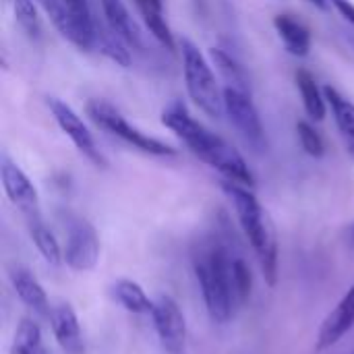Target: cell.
<instances>
[{"label": "cell", "mask_w": 354, "mask_h": 354, "mask_svg": "<svg viewBox=\"0 0 354 354\" xmlns=\"http://www.w3.org/2000/svg\"><path fill=\"white\" fill-rule=\"evenodd\" d=\"M162 122L191 149L193 156H197L209 168L218 170L226 180L251 189L255 187V176L245 158L226 139L195 120L180 102L170 104L162 112Z\"/></svg>", "instance_id": "1"}, {"label": "cell", "mask_w": 354, "mask_h": 354, "mask_svg": "<svg viewBox=\"0 0 354 354\" xmlns=\"http://www.w3.org/2000/svg\"><path fill=\"white\" fill-rule=\"evenodd\" d=\"M191 261L212 322L220 326L228 324L241 305L234 280L236 255H232L228 245H224L218 236H209L197 243Z\"/></svg>", "instance_id": "2"}, {"label": "cell", "mask_w": 354, "mask_h": 354, "mask_svg": "<svg viewBox=\"0 0 354 354\" xmlns=\"http://www.w3.org/2000/svg\"><path fill=\"white\" fill-rule=\"evenodd\" d=\"M222 189L232 201L236 220L257 255V261L263 272V280L268 282V286L274 288L278 282V236L268 209L261 205V201L257 199L251 187L224 180Z\"/></svg>", "instance_id": "3"}, {"label": "cell", "mask_w": 354, "mask_h": 354, "mask_svg": "<svg viewBox=\"0 0 354 354\" xmlns=\"http://www.w3.org/2000/svg\"><path fill=\"white\" fill-rule=\"evenodd\" d=\"M180 56H183V77L189 97L209 118H222L224 89H220L216 73L207 62V58L187 37L180 39Z\"/></svg>", "instance_id": "4"}, {"label": "cell", "mask_w": 354, "mask_h": 354, "mask_svg": "<svg viewBox=\"0 0 354 354\" xmlns=\"http://www.w3.org/2000/svg\"><path fill=\"white\" fill-rule=\"evenodd\" d=\"M87 114L89 118L104 131H108L110 135L118 137L120 141H124L127 145H131L137 151H143L147 156H156V158H172L176 156V149L170 147L168 143L139 131L137 127H133L112 104H108L106 100H89L87 102Z\"/></svg>", "instance_id": "5"}, {"label": "cell", "mask_w": 354, "mask_h": 354, "mask_svg": "<svg viewBox=\"0 0 354 354\" xmlns=\"http://www.w3.org/2000/svg\"><path fill=\"white\" fill-rule=\"evenodd\" d=\"M224 114L247 145H251L255 151H263L268 147L266 131L259 112L251 100V93L224 87Z\"/></svg>", "instance_id": "6"}, {"label": "cell", "mask_w": 354, "mask_h": 354, "mask_svg": "<svg viewBox=\"0 0 354 354\" xmlns=\"http://www.w3.org/2000/svg\"><path fill=\"white\" fill-rule=\"evenodd\" d=\"M100 261V236L85 218L73 216L66 224L64 263L75 272H89Z\"/></svg>", "instance_id": "7"}, {"label": "cell", "mask_w": 354, "mask_h": 354, "mask_svg": "<svg viewBox=\"0 0 354 354\" xmlns=\"http://www.w3.org/2000/svg\"><path fill=\"white\" fill-rule=\"evenodd\" d=\"M149 315L153 319V328L162 348L168 354H185L187 322L180 311V305L172 297L160 295L153 299V307Z\"/></svg>", "instance_id": "8"}, {"label": "cell", "mask_w": 354, "mask_h": 354, "mask_svg": "<svg viewBox=\"0 0 354 354\" xmlns=\"http://www.w3.org/2000/svg\"><path fill=\"white\" fill-rule=\"evenodd\" d=\"M0 180L8 201L23 214L25 222L41 218L37 189L33 187L29 176L6 153H2L0 158Z\"/></svg>", "instance_id": "9"}, {"label": "cell", "mask_w": 354, "mask_h": 354, "mask_svg": "<svg viewBox=\"0 0 354 354\" xmlns=\"http://www.w3.org/2000/svg\"><path fill=\"white\" fill-rule=\"evenodd\" d=\"M48 108L56 120V124L60 127V131L73 141V145L77 147V151L87 158L91 164H95L97 168H106V160L102 156V151L97 149L89 129L83 124V120L79 118V114L62 100L58 97H48Z\"/></svg>", "instance_id": "10"}, {"label": "cell", "mask_w": 354, "mask_h": 354, "mask_svg": "<svg viewBox=\"0 0 354 354\" xmlns=\"http://www.w3.org/2000/svg\"><path fill=\"white\" fill-rule=\"evenodd\" d=\"M354 328V284L348 288V292L340 299V303L328 313L324 324L317 332V344L315 348L319 353L336 346L351 330Z\"/></svg>", "instance_id": "11"}, {"label": "cell", "mask_w": 354, "mask_h": 354, "mask_svg": "<svg viewBox=\"0 0 354 354\" xmlns=\"http://www.w3.org/2000/svg\"><path fill=\"white\" fill-rule=\"evenodd\" d=\"M48 319H50L54 338H56V342L60 344V348L64 353L83 354L85 342H83L79 317H77L75 309L68 303H56V305H52V311H50V317Z\"/></svg>", "instance_id": "12"}, {"label": "cell", "mask_w": 354, "mask_h": 354, "mask_svg": "<svg viewBox=\"0 0 354 354\" xmlns=\"http://www.w3.org/2000/svg\"><path fill=\"white\" fill-rule=\"evenodd\" d=\"M8 280L12 284V290L17 292V297L37 315L50 317L52 305L48 301V295L41 286V282L31 274V270L23 268V266H12L8 270Z\"/></svg>", "instance_id": "13"}, {"label": "cell", "mask_w": 354, "mask_h": 354, "mask_svg": "<svg viewBox=\"0 0 354 354\" xmlns=\"http://www.w3.org/2000/svg\"><path fill=\"white\" fill-rule=\"evenodd\" d=\"M104 17L108 23V31H112L127 48L139 50L143 46L141 29L137 27L135 19L131 17L129 8L122 0H102Z\"/></svg>", "instance_id": "14"}, {"label": "cell", "mask_w": 354, "mask_h": 354, "mask_svg": "<svg viewBox=\"0 0 354 354\" xmlns=\"http://www.w3.org/2000/svg\"><path fill=\"white\" fill-rule=\"evenodd\" d=\"M274 27H276V33L282 39L284 48L288 50V54H292L297 58H305L309 54L311 31L301 19H297L295 15H276Z\"/></svg>", "instance_id": "15"}, {"label": "cell", "mask_w": 354, "mask_h": 354, "mask_svg": "<svg viewBox=\"0 0 354 354\" xmlns=\"http://www.w3.org/2000/svg\"><path fill=\"white\" fill-rule=\"evenodd\" d=\"M324 93H326L328 106L332 110V116L336 120V127L340 131V137L344 141V147H346L348 156L354 160V102L348 100L346 95H342L332 85H326Z\"/></svg>", "instance_id": "16"}, {"label": "cell", "mask_w": 354, "mask_h": 354, "mask_svg": "<svg viewBox=\"0 0 354 354\" xmlns=\"http://www.w3.org/2000/svg\"><path fill=\"white\" fill-rule=\"evenodd\" d=\"M145 27L149 29V33L166 48V50H174V35L170 25L166 23L164 17V2L162 0H133Z\"/></svg>", "instance_id": "17"}, {"label": "cell", "mask_w": 354, "mask_h": 354, "mask_svg": "<svg viewBox=\"0 0 354 354\" xmlns=\"http://www.w3.org/2000/svg\"><path fill=\"white\" fill-rule=\"evenodd\" d=\"M297 85H299V91H301V97H303V106H305V112L309 114V118L324 120L330 106H328L324 89L317 85L315 77L309 71L301 68V71H297Z\"/></svg>", "instance_id": "18"}, {"label": "cell", "mask_w": 354, "mask_h": 354, "mask_svg": "<svg viewBox=\"0 0 354 354\" xmlns=\"http://www.w3.org/2000/svg\"><path fill=\"white\" fill-rule=\"evenodd\" d=\"M27 228H29L31 241H33V245L37 247L39 255H41L50 266H60V261H64V251L60 249V245H58L54 232L46 226L44 218L29 220V222H27Z\"/></svg>", "instance_id": "19"}, {"label": "cell", "mask_w": 354, "mask_h": 354, "mask_svg": "<svg viewBox=\"0 0 354 354\" xmlns=\"http://www.w3.org/2000/svg\"><path fill=\"white\" fill-rule=\"evenodd\" d=\"M114 292V299L129 311V313H135V315H143V313H151V307H153V301L145 295L143 286L137 284L135 280H118L112 288Z\"/></svg>", "instance_id": "20"}, {"label": "cell", "mask_w": 354, "mask_h": 354, "mask_svg": "<svg viewBox=\"0 0 354 354\" xmlns=\"http://www.w3.org/2000/svg\"><path fill=\"white\" fill-rule=\"evenodd\" d=\"M10 354H48L41 328L33 319L23 317L19 322L10 342Z\"/></svg>", "instance_id": "21"}, {"label": "cell", "mask_w": 354, "mask_h": 354, "mask_svg": "<svg viewBox=\"0 0 354 354\" xmlns=\"http://www.w3.org/2000/svg\"><path fill=\"white\" fill-rule=\"evenodd\" d=\"M209 54H212V60H214V64H216L222 81H224V87H232V89L251 93L247 73L243 71V66L230 54H226L224 50H218V48H214Z\"/></svg>", "instance_id": "22"}, {"label": "cell", "mask_w": 354, "mask_h": 354, "mask_svg": "<svg viewBox=\"0 0 354 354\" xmlns=\"http://www.w3.org/2000/svg\"><path fill=\"white\" fill-rule=\"evenodd\" d=\"M297 133H299V143H301V147H303L309 156L322 158V156L326 153V145H324L322 135H319L309 122L301 120V122L297 124Z\"/></svg>", "instance_id": "23"}, {"label": "cell", "mask_w": 354, "mask_h": 354, "mask_svg": "<svg viewBox=\"0 0 354 354\" xmlns=\"http://www.w3.org/2000/svg\"><path fill=\"white\" fill-rule=\"evenodd\" d=\"M10 4H12V8H15V15H17L19 25H21L29 35H35L37 29H39V21H37V12H35L33 2H31V0H12Z\"/></svg>", "instance_id": "24"}, {"label": "cell", "mask_w": 354, "mask_h": 354, "mask_svg": "<svg viewBox=\"0 0 354 354\" xmlns=\"http://www.w3.org/2000/svg\"><path fill=\"white\" fill-rule=\"evenodd\" d=\"M60 2L68 8V12L77 19V23L87 33H91L93 37L97 35V29H95L93 19H91V8H89V2L87 0H60Z\"/></svg>", "instance_id": "25"}, {"label": "cell", "mask_w": 354, "mask_h": 354, "mask_svg": "<svg viewBox=\"0 0 354 354\" xmlns=\"http://www.w3.org/2000/svg\"><path fill=\"white\" fill-rule=\"evenodd\" d=\"M332 4H334V8L351 23L354 27V4L351 0H330Z\"/></svg>", "instance_id": "26"}, {"label": "cell", "mask_w": 354, "mask_h": 354, "mask_svg": "<svg viewBox=\"0 0 354 354\" xmlns=\"http://www.w3.org/2000/svg\"><path fill=\"white\" fill-rule=\"evenodd\" d=\"M309 2L315 4L317 8H328V2H330V0H309Z\"/></svg>", "instance_id": "27"}, {"label": "cell", "mask_w": 354, "mask_h": 354, "mask_svg": "<svg viewBox=\"0 0 354 354\" xmlns=\"http://www.w3.org/2000/svg\"><path fill=\"white\" fill-rule=\"evenodd\" d=\"M8 2H12V0H8Z\"/></svg>", "instance_id": "28"}, {"label": "cell", "mask_w": 354, "mask_h": 354, "mask_svg": "<svg viewBox=\"0 0 354 354\" xmlns=\"http://www.w3.org/2000/svg\"><path fill=\"white\" fill-rule=\"evenodd\" d=\"M353 354H354V353H353Z\"/></svg>", "instance_id": "29"}]
</instances>
